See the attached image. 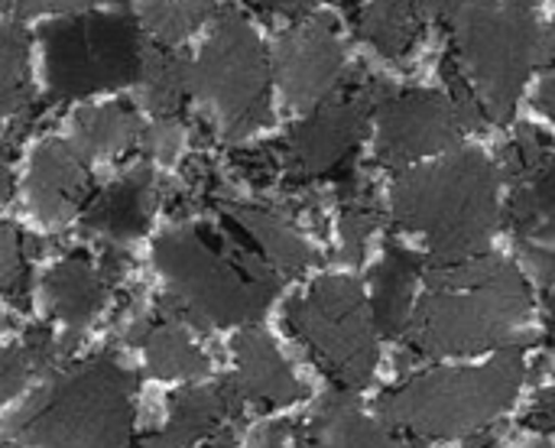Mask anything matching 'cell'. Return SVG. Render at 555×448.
Here are the masks:
<instances>
[{
  "label": "cell",
  "instance_id": "cell-44",
  "mask_svg": "<svg viewBox=\"0 0 555 448\" xmlns=\"http://www.w3.org/2000/svg\"><path fill=\"white\" fill-rule=\"evenodd\" d=\"M52 3H55V10H62V13H78V10L91 7L94 0H52Z\"/></svg>",
  "mask_w": 555,
  "mask_h": 448
},
{
  "label": "cell",
  "instance_id": "cell-26",
  "mask_svg": "<svg viewBox=\"0 0 555 448\" xmlns=\"http://www.w3.org/2000/svg\"><path fill=\"white\" fill-rule=\"evenodd\" d=\"M29 104V36L16 23H0V117L20 114Z\"/></svg>",
  "mask_w": 555,
  "mask_h": 448
},
{
  "label": "cell",
  "instance_id": "cell-8",
  "mask_svg": "<svg viewBox=\"0 0 555 448\" xmlns=\"http://www.w3.org/2000/svg\"><path fill=\"white\" fill-rule=\"evenodd\" d=\"M195 98L215 114L224 140L237 143L270 124V55L237 7H221L195 59Z\"/></svg>",
  "mask_w": 555,
  "mask_h": 448
},
{
  "label": "cell",
  "instance_id": "cell-3",
  "mask_svg": "<svg viewBox=\"0 0 555 448\" xmlns=\"http://www.w3.org/2000/svg\"><path fill=\"white\" fill-rule=\"evenodd\" d=\"M137 387L114 351L91 355L36 391L7 433L29 448H133Z\"/></svg>",
  "mask_w": 555,
  "mask_h": 448
},
{
  "label": "cell",
  "instance_id": "cell-35",
  "mask_svg": "<svg viewBox=\"0 0 555 448\" xmlns=\"http://www.w3.org/2000/svg\"><path fill=\"white\" fill-rule=\"evenodd\" d=\"M517 251L546 290L555 286V251L543 247V244H533V241H517Z\"/></svg>",
  "mask_w": 555,
  "mask_h": 448
},
{
  "label": "cell",
  "instance_id": "cell-5",
  "mask_svg": "<svg viewBox=\"0 0 555 448\" xmlns=\"http://www.w3.org/2000/svg\"><path fill=\"white\" fill-rule=\"evenodd\" d=\"M524 377V348L511 345L485 368L429 371L400 384L380 397V420L426 439L475 436L514 404Z\"/></svg>",
  "mask_w": 555,
  "mask_h": 448
},
{
  "label": "cell",
  "instance_id": "cell-1",
  "mask_svg": "<svg viewBox=\"0 0 555 448\" xmlns=\"http://www.w3.org/2000/svg\"><path fill=\"white\" fill-rule=\"evenodd\" d=\"M153 267L166 280L156 309L192 329L254 325L280 293V273L228 221H182L156 238Z\"/></svg>",
  "mask_w": 555,
  "mask_h": 448
},
{
  "label": "cell",
  "instance_id": "cell-21",
  "mask_svg": "<svg viewBox=\"0 0 555 448\" xmlns=\"http://www.w3.org/2000/svg\"><path fill=\"white\" fill-rule=\"evenodd\" d=\"M423 273V260L400 247L397 241H387L384 247V260L374 270V329L387 338L403 335L406 322H410V306H413V286L416 277Z\"/></svg>",
  "mask_w": 555,
  "mask_h": 448
},
{
  "label": "cell",
  "instance_id": "cell-28",
  "mask_svg": "<svg viewBox=\"0 0 555 448\" xmlns=\"http://www.w3.org/2000/svg\"><path fill=\"white\" fill-rule=\"evenodd\" d=\"M215 10V0H143L140 23L153 33L156 42L176 46L189 39Z\"/></svg>",
  "mask_w": 555,
  "mask_h": 448
},
{
  "label": "cell",
  "instance_id": "cell-33",
  "mask_svg": "<svg viewBox=\"0 0 555 448\" xmlns=\"http://www.w3.org/2000/svg\"><path fill=\"white\" fill-rule=\"evenodd\" d=\"M231 166L241 172V179H247L257 189H267L280 172H283V159H280V143H267V146H250V150H234L231 153Z\"/></svg>",
  "mask_w": 555,
  "mask_h": 448
},
{
  "label": "cell",
  "instance_id": "cell-25",
  "mask_svg": "<svg viewBox=\"0 0 555 448\" xmlns=\"http://www.w3.org/2000/svg\"><path fill=\"white\" fill-rule=\"evenodd\" d=\"M420 29V0H367L358 13V36L390 62L410 59Z\"/></svg>",
  "mask_w": 555,
  "mask_h": 448
},
{
  "label": "cell",
  "instance_id": "cell-41",
  "mask_svg": "<svg viewBox=\"0 0 555 448\" xmlns=\"http://www.w3.org/2000/svg\"><path fill=\"white\" fill-rule=\"evenodd\" d=\"M537 104H540V111L555 120V68L546 72V78H543V85H540V91H537Z\"/></svg>",
  "mask_w": 555,
  "mask_h": 448
},
{
  "label": "cell",
  "instance_id": "cell-32",
  "mask_svg": "<svg viewBox=\"0 0 555 448\" xmlns=\"http://www.w3.org/2000/svg\"><path fill=\"white\" fill-rule=\"evenodd\" d=\"M185 117H156L153 124H143V133H140V153L146 159H156V163H172L179 153H182V143H185Z\"/></svg>",
  "mask_w": 555,
  "mask_h": 448
},
{
  "label": "cell",
  "instance_id": "cell-16",
  "mask_svg": "<svg viewBox=\"0 0 555 448\" xmlns=\"http://www.w3.org/2000/svg\"><path fill=\"white\" fill-rule=\"evenodd\" d=\"M215 205L221 218H228L276 273L299 277L319 260L312 244L299 234V228L280 205L237 202V199H215Z\"/></svg>",
  "mask_w": 555,
  "mask_h": 448
},
{
  "label": "cell",
  "instance_id": "cell-13",
  "mask_svg": "<svg viewBox=\"0 0 555 448\" xmlns=\"http://www.w3.org/2000/svg\"><path fill=\"white\" fill-rule=\"evenodd\" d=\"M29 208L46 225H68L94 195V179L85 156L68 140H42L33 150L26 176Z\"/></svg>",
  "mask_w": 555,
  "mask_h": 448
},
{
  "label": "cell",
  "instance_id": "cell-38",
  "mask_svg": "<svg viewBox=\"0 0 555 448\" xmlns=\"http://www.w3.org/2000/svg\"><path fill=\"white\" fill-rule=\"evenodd\" d=\"M527 426L537 430V433H550V430H555V391L543 394V397L537 400V407H533L530 417H527Z\"/></svg>",
  "mask_w": 555,
  "mask_h": 448
},
{
  "label": "cell",
  "instance_id": "cell-11",
  "mask_svg": "<svg viewBox=\"0 0 555 448\" xmlns=\"http://www.w3.org/2000/svg\"><path fill=\"white\" fill-rule=\"evenodd\" d=\"M276 75L283 98L296 111H312L332 98L345 78L348 62L332 16H309L276 39Z\"/></svg>",
  "mask_w": 555,
  "mask_h": 448
},
{
  "label": "cell",
  "instance_id": "cell-40",
  "mask_svg": "<svg viewBox=\"0 0 555 448\" xmlns=\"http://www.w3.org/2000/svg\"><path fill=\"white\" fill-rule=\"evenodd\" d=\"M247 3L263 13H280V16H299L312 7V0H247Z\"/></svg>",
  "mask_w": 555,
  "mask_h": 448
},
{
  "label": "cell",
  "instance_id": "cell-42",
  "mask_svg": "<svg viewBox=\"0 0 555 448\" xmlns=\"http://www.w3.org/2000/svg\"><path fill=\"white\" fill-rule=\"evenodd\" d=\"M537 65H543L546 72L555 68V23L546 29V36H543L540 46H537Z\"/></svg>",
  "mask_w": 555,
  "mask_h": 448
},
{
  "label": "cell",
  "instance_id": "cell-30",
  "mask_svg": "<svg viewBox=\"0 0 555 448\" xmlns=\"http://www.w3.org/2000/svg\"><path fill=\"white\" fill-rule=\"evenodd\" d=\"M550 156H553V143L546 133H540L537 127H517L514 140L504 146L501 169L514 189L530 185L550 166Z\"/></svg>",
  "mask_w": 555,
  "mask_h": 448
},
{
  "label": "cell",
  "instance_id": "cell-7",
  "mask_svg": "<svg viewBox=\"0 0 555 448\" xmlns=\"http://www.w3.org/2000/svg\"><path fill=\"white\" fill-rule=\"evenodd\" d=\"M46 49L49 104L81 101L98 91L137 85L146 59V36L137 13L117 7L68 13L39 29Z\"/></svg>",
  "mask_w": 555,
  "mask_h": 448
},
{
  "label": "cell",
  "instance_id": "cell-29",
  "mask_svg": "<svg viewBox=\"0 0 555 448\" xmlns=\"http://www.w3.org/2000/svg\"><path fill=\"white\" fill-rule=\"evenodd\" d=\"M540 221H555V166L550 163L530 185H517L507 202V225L517 238L530 234Z\"/></svg>",
  "mask_w": 555,
  "mask_h": 448
},
{
  "label": "cell",
  "instance_id": "cell-2",
  "mask_svg": "<svg viewBox=\"0 0 555 448\" xmlns=\"http://www.w3.org/2000/svg\"><path fill=\"white\" fill-rule=\"evenodd\" d=\"M426 286L429 293L403 329L406 348L420 358L511 345L530 319V290L520 270L494 254L429 264Z\"/></svg>",
  "mask_w": 555,
  "mask_h": 448
},
{
  "label": "cell",
  "instance_id": "cell-45",
  "mask_svg": "<svg viewBox=\"0 0 555 448\" xmlns=\"http://www.w3.org/2000/svg\"><path fill=\"white\" fill-rule=\"evenodd\" d=\"M511 448H555L550 439H524V443H514Z\"/></svg>",
  "mask_w": 555,
  "mask_h": 448
},
{
  "label": "cell",
  "instance_id": "cell-24",
  "mask_svg": "<svg viewBox=\"0 0 555 448\" xmlns=\"http://www.w3.org/2000/svg\"><path fill=\"white\" fill-rule=\"evenodd\" d=\"M335 199L341 202L338 215V234H341V260L345 264H361L371 244V234L380 225V202L374 195V185L354 169H341L335 179Z\"/></svg>",
  "mask_w": 555,
  "mask_h": 448
},
{
  "label": "cell",
  "instance_id": "cell-9",
  "mask_svg": "<svg viewBox=\"0 0 555 448\" xmlns=\"http://www.w3.org/2000/svg\"><path fill=\"white\" fill-rule=\"evenodd\" d=\"M286 329L312 355V361L341 391L371 384L377 364L374 319L361 283L351 277H322L306 296L286 306Z\"/></svg>",
  "mask_w": 555,
  "mask_h": 448
},
{
  "label": "cell",
  "instance_id": "cell-10",
  "mask_svg": "<svg viewBox=\"0 0 555 448\" xmlns=\"http://www.w3.org/2000/svg\"><path fill=\"white\" fill-rule=\"evenodd\" d=\"M390 88V81L361 68L348 72L345 85L312 107L309 117L286 133V140H280L286 189H302L315 179H335L341 169H348L371 117L377 114V104Z\"/></svg>",
  "mask_w": 555,
  "mask_h": 448
},
{
  "label": "cell",
  "instance_id": "cell-19",
  "mask_svg": "<svg viewBox=\"0 0 555 448\" xmlns=\"http://www.w3.org/2000/svg\"><path fill=\"white\" fill-rule=\"evenodd\" d=\"M234 361L237 371L231 377L244 404H254L257 410H276L306 397L302 381L293 374V368L263 329L244 325V332L234 338Z\"/></svg>",
  "mask_w": 555,
  "mask_h": 448
},
{
  "label": "cell",
  "instance_id": "cell-34",
  "mask_svg": "<svg viewBox=\"0 0 555 448\" xmlns=\"http://www.w3.org/2000/svg\"><path fill=\"white\" fill-rule=\"evenodd\" d=\"M33 374H39V371H36V364H33V358L26 355L23 345L0 348V407L10 397H16Z\"/></svg>",
  "mask_w": 555,
  "mask_h": 448
},
{
  "label": "cell",
  "instance_id": "cell-27",
  "mask_svg": "<svg viewBox=\"0 0 555 448\" xmlns=\"http://www.w3.org/2000/svg\"><path fill=\"white\" fill-rule=\"evenodd\" d=\"M39 251L42 244L33 234H23L13 221H0V296L20 312L29 309V277Z\"/></svg>",
  "mask_w": 555,
  "mask_h": 448
},
{
  "label": "cell",
  "instance_id": "cell-46",
  "mask_svg": "<svg viewBox=\"0 0 555 448\" xmlns=\"http://www.w3.org/2000/svg\"><path fill=\"white\" fill-rule=\"evenodd\" d=\"M7 329H10V322H7V319L0 316V332H7Z\"/></svg>",
  "mask_w": 555,
  "mask_h": 448
},
{
  "label": "cell",
  "instance_id": "cell-39",
  "mask_svg": "<svg viewBox=\"0 0 555 448\" xmlns=\"http://www.w3.org/2000/svg\"><path fill=\"white\" fill-rule=\"evenodd\" d=\"M46 10H55L52 0H0V13H10L16 20H26V16H39Z\"/></svg>",
  "mask_w": 555,
  "mask_h": 448
},
{
  "label": "cell",
  "instance_id": "cell-31",
  "mask_svg": "<svg viewBox=\"0 0 555 448\" xmlns=\"http://www.w3.org/2000/svg\"><path fill=\"white\" fill-rule=\"evenodd\" d=\"M442 78H446V88H449V104L459 117V127L465 130H481L491 117H488V107L481 104V98L475 94V88L468 85L465 72H462V59L455 55V49H449L442 55Z\"/></svg>",
  "mask_w": 555,
  "mask_h": 448
},
{
  "label": "cell",
  "instance_id": "cell-23",
  "mask_svg": "<svg viewBox=\"0 0 555 448\" xmlns=\"http://www.w3.org/2000/svg\"><path fill=\"white\" fill-rule=\"evenodd\" d=\"M72 133H75V150L81 156L120 159L140 146L143 120L130 101H111V104L81 107L72 117Z\"/></svg>",
  "mask_w": 555,
  "mask_h": 448
},
{
  "label": "cell",
  "instance_id": "cell-22",
  "mask_svg": "<svg viewBox=\"0 0 555 448\" xmlns=\"http://www.w3.org/2000/svg\"><path fill=\"white\" fill-rule=\"evenodd\" d=\"M137 85L140 104L153 117H185V104L195 94V62L176 46H146Z\"/></svg>",
  "mask_w": 555,
  "mask_h": 448
},
{
  "label": "cell",
  "instance_id": "cell-4",
  "mask_svg": "<svg viewBox=\"0 0 555 448\" xmlns=\"http://www.w3.org/2000/svg\"><path fill=\"white\" fill-rule=\"evenodd\" d=\"M397 228L429 238V264L485 254L501 208L498 169L475 150L403 172L390 192Z\"/></svg>",
  "mask_w": 555,
  "mask_h": 448
},
{
  "label": "cell",
  "instance_id": "cell-6",
  "mask_svg": "<svg viewBox=\"0 0 555 448\" xmlns=\"http://www.w3.org/2000/svg\"><path fill=\"white\" fill-rule=\"evenodd\" d=\"M429 13L455 36V55L485 91L488 117L507 124L537 65L533 0H429Z\"/></svg>",
  "mask_w": 555,
  "mask_h": 448
},
{
  "label": "cell",
  "instance_id": "cell-15",
  "mask_svg": "<svg viewBox=\"0 0 555 448\" xmlns=\"http://www.w3.org/2000/svg\"><path fill=\"white\" fill-rule=\"evenodd\" d=\"M42 293H46L49 312L65 325V332L59 335V351L62 358H68L78 348L81 335L88 332V325L94 322V316L104 309V299L111 290L88 251H68L46 273Z\"/></svg>",
  "mask_w": 555,
  "mask_h": 448
},
{
  "label": "cell",
  "instance_id": "cell-18",
  "mask_svg": "<svg viewBox=\"0 0 555 448\" xmlns=\"http://www.w3.org/2000/svg\"><path fill=\"white\" fill-rule=\"evenodd\" d=\"M120 342L124 345H140L150 374L163 381H192L208 374V355L189 338L185 325L163 316L159 309L153 312H127L117 316Z\"/></svg>",
  "mask_w": 555,
  "mask_h": 448
},
{
  "label": "cell",
  "instance_id": "cell-47",
  "mask_svg": "<svg viewBox=\"0 0 555 448\" xmlns=\"http://www.w3.org/2000/svg\"><path fill=\"white\" fill-rule=\"evenodd\" d=\"M0 448H10V446H7V443H0Z\"/></svg>",
  "mask_w": 555,
  "mask_h": 448
},
{
  "label": "cell",
  "instance_id": "cell-12",
  "mask_svg": "<svg viewBox=\"0 0 555 448\" xmlns=\"http://www.w3.org/2000/svg\"><path fill=\"white\" fill-rule=\"evenodd\" d=\"M377 159L393 169L452 146L462 130L452 104L426 88H390L377 104Z\"/></svg>",
  "mask_w": 555,
  "mask_h": 448
},
{
  "label": "cell",
  "instance_id": "cell-36",
  "mask_svg": "<svg viewBox=\"0 0 555 448\" xmlns=\"http://www.w3.org/2000/svg\"><path fill=\"white\" fill-rule=\"evenodd\" d=\"M98 270H101V277H104V283H107V290L120 286V283H124V277H127V270H130V257H127V251H124L120 244H107V241H104V251H101Z\"/></svg>",
  "mask_w": 555,
  "mask_h": 448
},
{
  "label": "cell",
  "instance_id": "cell-17",
  "mask_svg": "<svg viewBox=\"0 0 555 448\" xmlns=\"http://www.w3.org/2000/svg\"><path fill=\"white\" fill-rule=\"evenodd\" d=\"M153 205H156V176L150 163H140L130 172H124L117 182L91 195V202L81 212V225L85 231L98 234L107 244H127L146 234Z\"/></svg>",
  "mask_w": 555,
  "mask_h": 448
},
{
  "label": "cell",
  "instance_id": "cell-14",
  "mask_svg": "<svg viewBox=\"0 0 555 448\" xmlns=\"http://www.w3.org/2000/svg\"><path fill=\"white\" fill-rule=\"evenodd\" d=\"M244 397L234 377H221L211 387H185L169 397L166 426L159 433L143 436V448H192L202 439H218L234 433L231 423L241 420Z\"/></svg>",
  "mask_w": 555,
  "mask_h": 448
},
{
  "label": "cell",
  "instance_id": "cell-37",
  "mask_svg": "<svg viewBox=\"0 0 555 448\" xmlns=\"http://www.w3.org/2000/svg\"><path fill=\"white\" fill-rule=\"evenodd\" d=\"M289 439H296V426L293 423H267V426H260L250 436L254 448H286Z\"/></svg>",
  "mask_w": 555,
  "mask_h": 448
},
{
  "label": "cell",
  "instance_id": "cell-43",
  "mask_svg": "<svg viewBox=\"0 0 555 448\" xmlns=\"http://www.w3.org/2000/svg\"><path fill=\"white\" fill-rule=\"evenodd\" d=\"M13 189H16V179H13L10 166L0 159V205H7L13 199Z\"/></svg>",
  "mask_w": 555,
  "mask_h": 448
},
{
  "label": "cell",
  "instance_id": "cell-20",
  "mask_svg": "<svg viewBox=\"0 0 555 448\" xmlns=\"http://www.w3.org/2000/svg\"><path fill=\"white\" fill-rule=\"evenodd\" d=\"M296 448H403L384 426L371 423L351 391L335 387L322 397L309 426L296 430Z\"/></svg>",
  "mask_w": 555,
  "mask_h": 448
}]
</instances>
